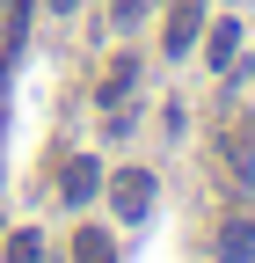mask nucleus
<instances>
[{
	"label": "nucleus",
	"mask_w": 255,
	"mask_h": 263,
	"mask_svg": "<svg viewBox=\"0 0 255 263\" xmlns=\"http://www.w3.org/2000/svg\"><path fill=\"white\" fill-rule=\"evenodd\" d=\"M197 37H204V0H175L161 22V59H189Z\"/></svg>",
	"instance_id": "nucleus-1"
},
{
	"label": "nucleus",
	"mask_w": 255,
	"mask_h": 263,
	"mask_svg": "<svg viewBox=\"0 0 255 263\" xmlns=\"http://www.w3.org/2000/svg\"><path fill=\"white\" fill-rule=\"evenodd\" d=\"M153 190H161V183H153V168H124V176L110 183V212H117L124 227H139V219L153 212Z\"/></svg>",
	"instance_id": "nucleus-2"
},
{
	"label": "nucleus",
	"mask_w": 255,
	"mask_h": 263,
	"mask_svg": "<svg viewBox=\"0 0 255 263\" xmlns=\"http://www.w3.org/2000/svg\"><path fill=\"white\" fill-rule=\"evenodd\" d=\"M211 263H255V219H248V212L211 234Z\"/></svg>",
	"instance_id": "nucleus-3"
},
{
	"label": "nucleus",
	"mask_w": 255,
	"mask_h": 263,
	"mask_svg": "<svg viewBox=\"0 0 255 263\" xmlns=\"http://www.w3.org/2000/svg\"><path fill=\"white\" fill-rule=\"evenodd\" d=\"M139 88V51H124V59H110V73H102V88H95V103L102 110H124V95Z\"/></svg>",
	"instance_id": "nucleus-4"
},
{
	"label": "nucleus",
	"mask_w": 255,
	"mask_h": 263,
	"mask_svg": "<svg viewBox=\"0 0 255 263\" xmlns=\"http://www.w3.org/2000/svg\"><path fill=\"white\" fill-rule=\"evenodd\" d=\"M95 190H102V168H95V161H66V176H58V197H66V205H88Z\"/></svg>",
	"instance_id": "nucleus-5"
},
{
	"label": "nucleus",
	"mask_w": 255,
	"mask_h": 263,
	"mask_svg": "<svg viewBox=\"0 0 255 263\" xmlns=\"http://www.w3.org/2000/svg\"><path fill=\"white\" fill-rule=\"evenodd\" d=\"M204 59L226 73V66L241 59V22H211V37H204Z\"/></svg>",
	"instance_id": "nucleus-6"
},
{
	"label": "nucleus",
	"mask_w": 255,
	"mask_h": 263,
	"mask_svg": "<svg viewBox=\"0 0 255 263\" xmlns=\"http://www.w3.org/2000/svg\"><path fill=\"white\" fill-rule=\"evenodd\" d=\"M73 263H117L110 227H80V234H73Z\"/></svg>",
	"instance_id": "nucleus-7"
},
{
	"label": "nucleus",
	"mask_w": 255,
	"mask_h": 263,
	"mask_svg": "<svg viewBox=\"0 0 255 263\" xmlns=\"http://www.w3.org/2000/svg\"><path fill=\"white\" fill-rule=\"evenodd\" d=\"M0 263H44V241H37V227H15V234L0 241Z\"/></svg>",
	"instance_id": "nucleus-8"
},
{
	"label": "nucleus",
	"mask_w": 255,
	"mask_h": 263,
	"mask_svg": "<svg viewBox=\"0 0 255 263\" xmlns=\"http://www.w3.org/2000/svg\"><path fill=\"white\" fill-rule=\"evenodd\" d=\"M22 22H29V0H8V51H0V66L22 51Z\"/></svg>",
	"instance_id": "nucleus-9"
},
{
	"label": "nucleus",
	"mask_w": 255,
	"mask_h": 263,
	"mask_svg": "<svg viewBox=\"0 0 255 263\" xmlns=\"http://www.w3.org/2000/svg\"><path fill=\"white\" fill-rule=\"evenodd\" d=\"M139 15H146V0H110V22H124V29H132Z\"/></svg>",
	"instance_id": "nucleus-10"
},
{
	"label": "nucleus",
	"mask_w": 255,
	"mask_h": 263,
	"mask_svg": "<svg viewBox=\"0 0 255 263\" xmlns=\"http://www.w3.org/2000/svg\"><path fill=\"white\" fill-rule=\"evenodd\" d=\"M44 8H51V15H73V8H80V0H44Z\"/></svg>",
	"instance_id": "nucleus-11"
},
{
	"label": "nucleus",
	"mask_w": 255,
	"mask_h": 263,
	"mask_svg": "<svg viewBox=\"0 0 255 263\" xmlns=\"http://www.w3.org/2000/svg\"><path fill=\"white\" fill-rule=\"evenodd\" d=\"M0 241H8V234H0Z\"/></svg>",
	"instance_id": "nucleus-12"
}]
</instances>
